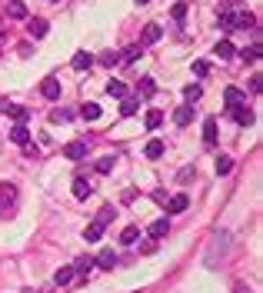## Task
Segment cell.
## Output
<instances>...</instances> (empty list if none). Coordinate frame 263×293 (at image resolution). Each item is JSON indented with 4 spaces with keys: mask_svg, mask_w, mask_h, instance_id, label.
Masks as SVG:
<instances>
[{
    "mask_svg": "<svg viewBox=\"0 0 263 293\" xmlns=\"http://www.w3.org/2000/svg\"><path fill=\"white\" fill-rule=\"evenodd\" d=\"M0 110L10 113L17 124H27V120H30V110H27V107H20V103H7V100H0Z\"/></svg>",
    "mask_w": 263,
    "mask_h": 293,
    "instance_id": "1",
    "label": "cell"
},
{
    "mask_svg": "<svg viewBox=\"0 0 263 293\" xmlns=\"http://www.w3.org/2000/svg\"><path fill=\"white\" fill-rule=\"evenodd\" d=\"M223 103H227V107H240V103H247V93L240 90V87H227V90H223Z\"/></svg>",
    "mask_w": 263,
    "mask_h": 293,
    "instance_id": "2",
    "label": "cell"
},
{
    "mask_svg": "<svg viewBox=\"0 0 263 293\" xmlns=\"http://www.w3.org/2000/svg\"><path fill=\"white\" fill-rule=\"evenodd\" d=\"M64 157H67V160H84V157H87V144H84V140L67 144V146H64Z\"/></svg>",
    "mask_w": 263,
    "mask_h": 293,
    "instance_id": "3",
    "label": "cell"
},
{
    "mask_svg": "<svg viewBox=\"0 0 263 293\" xmlns=\"http://www.w3.org/2000/svg\"><path fill=\"white\" fill-rule=\"evenodd\" d=\"M160 37H164V27H157V23H147V27H143V40H140V47L157 44Z\"/></svg>",
    "mask_w": 263,
    "mask_h": 293,
    "instance_id": "4",
    "label": "cell"
},
{
    "mask_svg": "<svg viewBox=\"0 0 263 293\" xmlns=\"http://www.w3.org/2000/svg\"><path fill=\"white\" fill-rule=\"evenodd\" d=\"M233 120H237L240 127H250L257 117H253V110L247 107V103H240V107H233Z\"/></svg>",
    "mask_w": 263,
    "mask_h": 293,
    "instance_id": "5",
    "label": "cell"
},
{
    "mask_svg": "<svg viewBox=\"0 0 263 293\" xmlns=\"http://www.w3.org/2000/svg\"><path fill=\"white\" fill-rule=\"evenodd\" d=\"M7 17L10 20H27V3L23 0H10L7 3Z\"/></svg>",
    "mask_w": 263,
    "mask_h": 293,
    "instance_id": "6",
    "label": "cell"
},
{
    "mask_svg": "<svg viewBox=\"0 0 263 293\" xmlns=\"http://www.w3.org/2000/svg\"><path fill=\"white\" fill-rule=\"evenodd\" d=\"M27 30H30V37H37V40H40V37H47V30H50V23H47L44 17H33V20L27 23Z\"/></svg>",
    "mask_w": 263,
    "mask_h": 293,
    "instance_id": "7",
    "label": "cell"
},
{
    "mask_svg": "<svg viewBox=\"0 0 263 293\" xmlns=\"http://www.w3.org/2000/svg\"><path fill=\"white\" fill-rule=\"evenodd\" d=\"M70 67H74V70H90V67H93V54H87V50H80V54H74V60H70Z\"/></svg>",
    "mask_w": 263,
    "mask_h": 293,
    "instance_id": "8",
    "label": "cell"
},
{
    "mask_svg": "<svg viewBox=\"0 0 263 293\" xmlns=\"http://www.w3.org/2000/svg\"><path fill=\"white\" fill-rule=\"evenodd\" d=\"M10 140H13V144H30V130H27V124H13L10 127Z\"/></svg>",
    "mask_w": 263,
    "mask_h": 293,
    "instance_id": "9",
    "label": "cell"
},
{
    "mask_svg": "<svg viewBox=\"0 0 263 293\" xmlns=\"http://www.w3.org/2000/svg\"><path fill=\"white\" fill-rule=\"evenodd\" d=\"M13 200H17V190H13V183H0V210H7Z\"/></svg>",
    "mask_w": 263,
    "mask_h": 293,
    "instance_id": "10",
    "label": "cell"
},
{
    "mask_svg": "<svg viewBox=\"0 0 263 293\" xmlns=\"http://www.w3.org/2000/svg\"><path fill=\"white\" fill-rule=\"evenodd\" d=\"M90 193H93L90 180H87V177H77V180H74V197H77V200H87Z\"/></svg>",
    "mask_w": 263,
    "mask_h": 293,
    "instance_id": "11",
    "label": "cell"
},
{
    "mask_svg": "<svg viewBox=\"0 0 263 293\" xmlns=\"http://www.w3.org/2000/svg\"><path fill=\"white\" fill-rule=\"evenodd\" d=\"M97 267H103V270H113V267H117V253H113V250H100L97 253Z\"/></svg>",
    "mask_w": 263,
    "mask_h": 293,
    "instance_id": "12",
    "label": "cell"
},
{
    "mask_svg": "<svg viewBox=\"0 0 263 293\" xmlns=\"http://www.w3.org/2000/svg\"><path fill=\"white\" fill-rule=\"evenodd\" d=\"M40 93H44L47 100H57V97H60V83H57L54 77H47L44 83H40Z\"/></svg>",
    "mask_w": 263,
    "mask_h": 293,
    "instance_id": "13",
    "label": "cell"
},
{
    "mask_svg": "<svg viewBox=\"0 0 263 293\" xmlns=\"http://www.w3.org/2000/svg\"><path fill=\"white\" fill-rule=\"evenodd\" d=\"M167 233H170V220H167V217H160V220H154V223H150V237H154V240L167 237Z\"/></svg>",
    "mask_w": 263,
    "mask_h": 293,
    "instance_id": "14",
    "label": "cell"
},
{
    "mask_svg": "<svg viewBox=\"0 0 263 293\" xmlns=\"http://www.w3.org/2000/svg\"><path fill=\"white\" fill-rule=\"evenodd\" d=\"M253 23H257V17H253V13H233V30H247V27H253Z\"/></svg>",
    "mask_w": 263,
    "mask_h": 293,
    "instance_id": "15",
    "label": "cell"
},
{
    "mask_svg": "<svg viewBox=\"0 0 263 293\" xmlns=\"http://www.w3.org/2000/svg\"><path fill=\"white\" fill-rule=\"evenodd\" d=\"M203 140H207L210 146L217 144V117H207V120H203Z\"/></svg>",
    "mask_w": 263,
    "mask_h": 293,
    "instance_id": "16",
    "label": "cell"
},
{
    "mask_svg": "<svg viewBox=\"0 0 263 293\" xmlns=\"http://www.w3.org/2000/svg\"><path fill=\"white\" fill-rule=\"evenodd\" d=\"M186 207H190V200H186V193H176L174 200L167 203V210H170V214H183Z\"/></svg>",
    "mask_w": 263,
    "mask_h": 293,
    "instance_id": "17",
    "label": "cell"
},
{
    "mask_svg": "<svg viewBox=\"0 0 263 293\" xmlns=\"http://www.w3.org/2000/svg\"><path fill=\"white\" fill-rule=\"evenodd\" d=\"M190 120H193V107H180V110L174 113V124L176 127H186Z\"/></svg>",
    "mask_w": 263,
    "mask_h": 293,
    "instance_id": "18",
    "label": "cell"
},
{
    "mask_svg": "<svg viewBox=\"0 0 263 293\" xmlns=\"http://www.w3.org/2000/svg\"><path fill=\"white\" fill-rule=\"evenodd\" d=\"M100 237H103V226H100L97 220H93V223H90L87 230H84V240H87V243H97Z\"/></svg>",
    "mask_w": 263,
    "mask_h": 293,
    "instance_id": "19",
    "label": "cell"
},
{
    "mask_svg": "<svg viewBox=\"0 0 263 293\" xmlns=\"http://www.w3.org/2000/svg\"><path fill=\"white\" fill-rule=\"evenodd\" d=\"M213 54H217L220 60H230V57L237 54V50H233V44H230V40H220V44H217V50H213Z\"/></svg>",
    "mask_w": 263,
    "mask_h": 293,
    "instance_id": "20",
    "label": "cell"
},
{
    "mask_svg": "<svg viewBox=\"0 0 263 293\" xmlns=\"http://www.w3.org/2000/svg\"><path fill=\"white\" fill-rule=\"evenodd\" d=\"M143 153H147V157H150V160L164 157V140H150V144H147V150H143Z\"/></svg>",
    "mask_w": 263,
    "mask_h": 293,
    "instance_id": "21",
    "label": "cell"
},
{
    "mask_svg": "<svg viewBox=\"0 0 263 293\" xmlns=\"http://www.w3.org/2000/svg\"><path fill=\"white\" fill-rule=\"evenodd\" d=\"M137 237H140V226H127L120 233V243H127V247H133L137 243Z\"/></svg>",
    "mask_w": 263,
    "mask_h": 293,
    "instance_id": "22",
    "label": "cell"
},
{
    "mask_svg": "<svg viewBox=\"0 0 263 293\" xmlns=\"http://www.w3.org/2000/svg\"><path fill=\"white\" fill-rule=\"evenodd\" d=\"M240 57L247 60V64H257V60H260V44H253V47H243V50H240Z\"/></svg>",
    "mask_w": 263,
    "mask_h": 293,
    "instance_id": "23",
    "label": "cell"
},
{
    "mask_svg": "<svg viewBox=\"0 0 263 293\" xmlns=\"http://www.w3.org/2000/svg\"><path fill=\"white\" fill-rule=\"evenodd\" d=\"M164 124V110H147V130H157Z\"/></svg>",
    "mask_w": 263,
    "mask_h": 293,
    "instance_id": "24",
    "label": "cell"
},
{
    "mask_svg": "<svg viewBox=\"0 0 263 293\" xmlns=\"http://www.w3.org/2000/svg\"><path fill=\"white\" fill-rule=\"evenodd\" d=\"M137 90H140V97H154V93H157V83H154V77H143Z\"/></svg>",
    "mask_w": 263,
    "mask_h": 293,
    "instance_id": "25",
    "label": "cell"
},
{
    "mask_svg": "<svg viewBox=\"0 0 263 293\" xmlns=\"http://www.w3.org/2000/svg\"><path fill=\"white\" fill-rule=\"evenodd\" d=\"M200 93H203V90H200V83H186V87H183L186 103H197V100H200Z\"/></svg>",
    "mask_w": 263,
    "mask_h": 293,
    "instance_id": "26",
    "label": "cell"
},
{
    "mask_svg": "<svg viewBox=\"0 0 263 293\" xmlns=\"http://www.w3.org/2000/svg\"><path fill=\"white\" fill-rule=\"evenodd\" d=\"M137 107H140V100H133V97H123L120 113H123V117H133V113H137Z\"/></svg>",
    "mask_w": 263,
    "mask_h": 293,
    "instance_id": "27",
    "label": "cell"
},
{
    "mask_svg": "<svg viewBox=\"0 0 263 293\" xmlns=\"http://www.w3.org/2000/svg\"><path fill=\"white\" fill-rule=\"evenodd\" d=\"M107 93H110V97H120V100H123V97H127V87H123L120 80H110V83H107Z\"/></svg>",
    "mask_w": 263,
    "mask_h": 293,
    "instance_id": "28",
    "label": "cell"
},
{
    "mask_svg": "<svg viewBox=\"0 0 263 293\" xmlns=\"http://www.w3.org/2000/svg\"><path fill=\"white\" fill-rule=\"evenodd\" d=\"M80 117H84V120H97L100 107H97V103H84V107H80Z\"/></svg>",
    "mask_w": 263,
    "mask_h": 293,
    "instance_id": "29",
    "label": "cell"
},
{
    "mask_svg": "<svg viewBox=\"0 0 263 293\" xmlns=\"http://www.w3.org/2000/svg\"><path fill=\"white\" fill-rule=\"evenodd\" d=\"M140 57H143V47H127L120 60H123V64H133V60H140Z\"/></svg>",
    "mask_w": 263,
    "mask_h": 293,
    "instance_id": "30",
    "label": "cell"
},
{
    "mask_svg": "<svg viewBox=\"0 0 263 293\" xmlns=\"http://www.w3.org/2000/svg\"><path fill=\"white\" fill-rule=\"evenodd\" d=\"M57 283H60V287H64V283H70L74 280V267H60V270H57V277H54Z\"/></svg>",
    "mask_w": 263,
    "mask_h": 293,
    "instance_id": "31",
    "label": "cell"
},
{
    "mask_svg": "<svg viewBox=\"0 0 263 293\" xmlns=\"http://www.w3.org/2000/svg\"><path fill=\"white\" fill-rule=\"evenodd\" d=\"M230 170H233V160L230 157H217V173H220V177H227Z\"/></svg>",
    "mask_w": 263,
    "mask_h": 293,
    "instance_id": "32",
    "label": "cell"
},
{
    "mask_svg": "<svg viewBox=\"0 0 263 293\" xmlns=\"http://www.w3.org/2000/svg\"><path fill=\"white\" fill-rule=\"evenodd\" d=\"M193 73L197 77H210V64L207 60H193Z\"/></svg>",
    "mask_w": 263,
    "mask_h": 293,
    "instance_id": "33",
    "label": "cell"
},
{
    "mask_svg": "<svg viewBox=\"0 0 263 293\" xmlns=\"http://www.w3.org/2000/svg\"><path fill=\"white\" fill-rule=\"evenodd\" d=\"M113 170V157H100L97 160V173H110Z\"/></svg>",
    "mask_w": 263,
    "mask_h": 293,
    "instance_id": "34",
    "label": "cell"
},
{
    "mask_svg": "<svg viewBox=\"0 0 263 293\" xmlns=\"http://www.w3.org/2000/svg\"><path fill=\"white\" fill-rule=\"evenodd\" d=\"M110 220H113V210H110V207H103V210L97 214V223H100V226H107Z\"/></svg>",
    "mask_w": 263,
    "mask_h": 293,
    "instance_id": "35",
    "label": "cell"
},
{
    "mask_svg": "<svg viewBox=\"0 0 263 293\" xmlns=\"http://www.w3.org/2000/svg\"><path fill=\"white\" fill-rule=\"evenodd\" d=\"M100 64H103V67H117V64H120V54H103Z\"/></svg>",
    "mask_w": 263,
    "mask_h": 293,
    "instance_id": "36",
    "label": "cell"
},
{
    "mask_svg": "<svg viewBox=\"0 0 263 293\" xmlns=\"http://www.w3.org/2000/svg\"><path fill=\"white\" fill-rule=\"evenodd\" d=\"M90 267H93V260H90V257L87 260H77V263H74V273H87Z\"/></svg>",
    "mask_w": 263,
    "mask_h": 293,
    "instance_id": "37",
    "label": "cell"
},
{
    "mask_svg": "<svg viewBox=\"0 0 263 293\" xmlns=\"http://www.w3.org/2000/svg\"><path fill=\"white\" fill-rule=\"evenodd\" d=\"M170 13H174V20H183V17H186V3H183V0L174 3V10H170Z\"/></svg>",
    "mask_w": 263,
    "mask_h": 293,
    "instance_id": "38",
    "label": "cell"
},
{
    "mask_svg": "<svg viewBox=\"0 0 263 293\" xmlns=\"http://www.w3.org/2000/svg\"><path fill=\"white\" fill-rule=\"evenodd\" d=\"M50 120H54V124H64V120H70V113L67 110H54L50 113Z\"/></svg>",
    "mask_w": 263,
    "mask_h": 293,
    "instance_id": "39",
    "label": "cell"
},
{
    "mask_svg": "<svg viewBox=\"0 0 263 293\" xmlns=\"http://www.w3.org/2000/svg\"><path fill=\"white\" fill-rule=\"evenodd\" d=\"M260 80H263V77H253V80H250V90H253V93H260V87H263Z\"/></svg>",
    "mask_w": 263,
    "mask_h": 293,
    "instance_id": "40",
    "label": "cell"
},
{
    "mask_svg": "<svg viewBox=\"0 0 263 293\" xmlns=\"http://www.w3.org/2000/svg\"><path fill=\"white\" fill-rule=\"evenodd\" d=\"M237 293H250V290H247V287H237Z\"/></svg>",
    "mask_w": 263,
    "mask_h": 293,
    "instance_id": "41",
    "label": "cell"
},
{
    "mask_svg": "<svg viewBox=\"0 0 263 293\" xmlns=\"http://www.w3.org/2000/svg\"><path fill=\"white\" fill-rule=\"evenodd\" d=\"M137 3H150V0H137Z\"/></svg>",
    "mask_w": 263,
    "mask_h": 293,
    "instance_id": "42",
    "label": "cell"
}]
</instances>
